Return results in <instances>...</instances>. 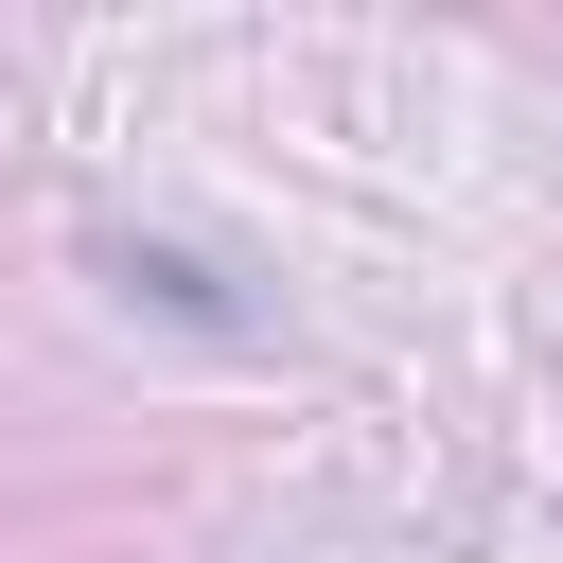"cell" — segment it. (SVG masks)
I'll list each match as a JSON object with an SVG mask.
<instances>
[]
</instances>
